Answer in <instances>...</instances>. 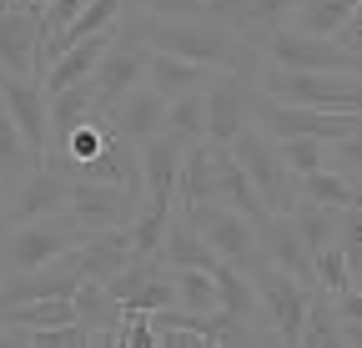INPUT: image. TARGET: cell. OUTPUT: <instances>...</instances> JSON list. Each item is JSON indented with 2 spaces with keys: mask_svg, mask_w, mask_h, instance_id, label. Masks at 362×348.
I'll use <instances>...</instances> for the list:
<instances>
[{
  "mask_svg": "<svg viewBox=\"0 0 362 348\" xmlns=\"http://www.w3.org/2000/svg\"><path fill=\"white\" fill-rule=\"evenodd\" d=\"M171 278V293H176V308H187V313H206L216 308V283L206 268H166Z\"/></svg>",
  "mask_w": 362,
  "mask_h": 348,
  "instance_id": "27",
  "label": "cell"
},
{
  "mask_svg": "<svg viewBox=\"0 0 362 348\" xmlns=\"http://www.w3.org/2000/svg\"><path fill=\"white\" fill-rule=\"evenodd\" d=\"M357 343H362V323H337L332 298L322 288H312L302 328H297V348H357Z\"/></svg>",
  "mask_w": 362,
  "mask_h": 348,
  "instance_id": "18",
  "label": "cell"
},
{
  "mask_svg": "<svg viewBox=\"0 0 362 348\" xmlns=\"http://www.w3.org/2000/svg\"><path fill=\"white\" fill-rule=\"evenodd\" d=\"M131 26H136V40H141L146 51H171V56H187V61H202L211 71H242L247 81L257 76L262 66V51L247 46V40L237 30H226L211 6H202L197 16H141V11H131Z\"/></svg>",
  "mask_w": 362,
  "mask_h": 348,
  "instance_id": "1",
  "label": "cell"
},
{
  "mask_svg": "<svg viewBox=\"0 0 362 348\" xmlns=\"http://www.w3.org/2000/svg\"><path fill=\"white\" fill-rule=\"evenodd\" d=\"M357 11H362V0H297L292 16H287V26L292 30H307V35H332Z\"/></svg>",
  "mask_w": 362,
  "mask_h": 348,
  "instance_id": "24",
  "label": "cell"
},
{
  "mask_svg": "<svg viewBox=\"0 0 362 348\" xmlns=\"http://www.w3.org/2000/svg\"><path fill=\"white\" fill-rule=\"evenodd\" d=\"M247 96H252V81L242 71H216L206 81V142L226 147L252 121L247 116Z\"/></svg>",
  "mask_w": 362,
  "mask_h": 348,
  "instance_id": "12",
  "label": "cell"
},
{
  "mask_svg": "<svg viewBox=\"0 0 362 348\" xmlns=\"http://www.w3.org/2000/svg\"><path fill=\"white\" fill-rule=\"evenodd\" d=\"M242 273L252 278V293H257V308H262V323L277 333L282 348H297V328H302V313H307V283H297L292 273L272 268L262 252H252Z\"/></svg>",
  "mask_w": 362,
  "mask_h": 348,
  "instance_id": "5",
  "label": "cell"
},
{
  "mask_svg": "<svg viewBox=\"0 0 362 348\" xmlns=\"http://www.w3.org/2000/svg\"><path fill=\"white\" fill-rule=\"evenodd\" d=\"M71 202V182L61 172H51L45 162H30L16 187L6 192V207H0V232L16 228V223H30V217H45V212H66Z\"/></svg>",
  "mask_w": 362,
  "mask_h": 348,
  "instance_id": "10",
  "label": "cell"
},
{
  "mask_svg": "<svg viewBox=\"0 0 362 348\" xmlns=\"http://www.w3.org/2000/svg\"><path fill=\"white\" fill-rule=\"evenodd\" d=\"M287 217H292L297 237L307 242V252L327 247V242H332V232H337V212H332V207H317V202H297Z\"/></svg>",
  "mask_w": 362,
  "mask_h": 348,
  "instance_id": "30",
  "label": "cell"
},
{
  "mask_svg": "<svg viewBox=\"0 0 362 348\" xmlns=\"http://www.w3.org/2000/svg\"><path fill=\"white\" fill-rule=\"evenodd\" d=\"M206 0H131V11L141 16H197Z\"/></svg>",
  "mask_w": 362,
  "mask_h": 348,
  "instance_id": "33",
  "label": "cell"
},
{
  "mask_svg": "<svg viewBox=\"0 0 362 348\" xmlns=\"http://www.w3.org/2000/svg\"><path fill=\"white\" fill-rule=\"evenodd\" d=\"M136 212H141V182H90V177H71L66 217H71L81 232L126 228Z\"/></svg>",
  "mask_w": 362,
  "mask_h": 348,
  "instance_id": "7",
  "label": "cell"
},
{
  "mask_svg": "<svg viewBox=\"0 0 362 348\" xmlns=\"http://www.w3.org/2000/svg\"><path fill=\"white\" fill-rule=\"evenodd\" d=\"M0 106L11 111V121L21 126L25 147H30L35 162H40V152L51 147V121H45V91H40V81H30V76H6V71H0Z\"/></svg>",
  "mask_w": 362,
  "mask_h": 348,
  "instance_id": "13",
  "label": "cell"
},
{
  "mask_svg": "<svg viewBox=\"0 0 362 348\" xmlns=\"http://www.w3.org/2000/svg\"><path fill=\"white\" fill-rule=\"evenodd\" d=\"M211 283H216V308L232 313L242 323H257L262 328V308H257V293H252V278L232 263H216L211 268Z\"/></svg>",
  "mask_w": 362,
  "mask_h": 348,
  "instance_id": "23",
  "label": "cell"
},
{
  "mask_svg": "<svg viewBox=\"0 0 362 348\" xmlns=\"http://www.w3.org/2000/svg\"><path fill=\"white\" fill-rule=\"evenodd\" d=\"M166 132L187 137V142L206 137V86H192V91L166 101Z\"/></svg>",
  "mask_w": 362,
  "mask_h": 348,
  "instance_id": "26",
  "label": "cell"
},
{
  "mask_svg": "<svg viewBox=\"0 0 362 348\" xmlns=\"http://www.w3.org/2000/svg\"><path fill=\"white\" fill-rule=\"evenodd\" d=\"M327 40H337V46H342V51H352V56H362V11H357V16H347V21H342V26H337V30L327 35Z\"/></svg>",
  "mask_w": 362,
  "mask_h": 348,
  "instance_id": "34",
  "label": "cell"
},
{
  "mask_svg": "<svg viewBox=\"0 0 362 348\" xmlns=\"http://www.w3.org/2000/svg\"><path fill=\"white\" fill-rule=\"evenodd\" d=\"M282 152V162L292 167V177H302V172H317L322 167V142L317 137H272Z\"/></svg>",
  "mask_w": 362,
  "mask_h": 348,
  "instance_id": "32",
  "label": "cell"
},
{
  "mask_svg": "<svg viewBox=\"0 0 362 348\" xmlns=\"http://www.w3.org/2000/svg\"><path fill=\"white\" fill-rule=\"evenodd\" d=\"M81 228L71 223L66 212H45V217H30V223H16L0 232V273H30V268H45L51 257H61L66 247H76Z\"/></svg>",
  "mask_w": 362,
  "mask_h": 348,
  "instance_id": "6",
  "label": "cell"
},
{
  "mask_svg": "<svg viewBox=\"0 0 362 348\" xmlns=\"http://www.w3.org/2000/svg\"><path fill=\"white\" fill-rule=\"evenodd\" d=\"M221 197V142H187L176 167V207H192V202H216Z\"/></svg>",
  "mask_w": 362,
  "mask_h": 348,
  "instance_id": "16",
  "label": "cell"
},
{
  "mask_svg": "<svg viewBox=\"0 0 362 348\" xmlns=\"http://www.w3.org/2000/svg\"><path fill=\"white\" fill-rule=\"evenodd\" d=\"M312 288H322V293L357 288V273H352L347 252H342L337 242H327V247H317V252H312Z\"/></svg>",
  "mask_w": 362,
  "mask_h": 348,
  "instance_id": "29",
  "label": "cell"
},
{
  "mask_svg": "<svg viewBox=\"0 0 362 348\" xmlns=\"http://www.w3.org/2000/svg\"><path fill=\"white\" fill-rule=\"evenodd\" d=\"M262 61L297 66V71H362V56L342 51L337 40H327V35H307V30H292V26H277L267 35Z\"/></svg>",
  "mask_w": 362,
  "mask_h": 348,
  "instance_id": "9",
  "label": "cell"
},
{
  "mask_svg": "<svg viewBox=\"0 0 362 348\" xmlns=\"http://www.w3.org/2000/svg\"><path fill=\"white\" fill-rule=\"evenodd\" d=\"M232 147V157H237V167L247 172V182L257 187V197H262V207L267 212H292L302 197H297V177H292V167L282 162V152H277V142H272L262 126H242V132L226 142Z\"/></svg>",
  "mask_w": 362,
  "mask_h": 348,
  "instance_id": "3",
  "label": "cell"
},
{
  "mask_svg": "<svg viewBox=\"0 0 362 348\" xmlns=\"http://www.w3.org/2000/svg\"><path fill=\"white\" fill-rule=\"evenodd\" d=\"M297 197L337 212V207H357L362 202V182L342 177V172H332V167H317V172H302L297 177Z\"/></svg>",
  "mask_w": 362,
  "mask_h": 348,
  "instance_id": "22",
  "label": "cell"
},
{
  "mask_svg": "<svg viewBox=\"0 0 362 348\" xmlns=\"http://www.w3.org/2000/svg\"><path fill=\"white\" fill-rule=\"evenodd\" d=\"M176 212L202 232V242L221 257V263L242 268L247 257L257 252V223H252V217H242V212H232V207H221V202H192V207H176Z\"/></svg>",
  "mask_w": 362,
  "mask_h": 348,
  "instance_id": "8",
  "label": "cell"
},
{
  "mask_svg": "<svg viewBox=\"0 0 362 348\" xmlns=\"http://www.w3.org/2000/svg\"><path fill=\"white\" fill-rule=\"evenodd\" d=\"M35 162V152L25 147V137H21V126L11 121V111L6 106H0V187H16V177H21V172Z\"/></svg>",
  "mask_w": 362,
  "mask_h": 348,
  "instance_id": "28",
  "label": "cell"
},
{
  "mask_svg": "<svg viewBox=\"0 0 362 348\" xmlns=\"http://www.w3.org/2000/svg\"><path fill=\"white\" fill-rule=\"evenodd\" d=\"M187 152V137L176 132H151L136 142V172H141V202L146 207H176V167Z\"/></svg>",
  "mask_w": 362,
  "mask_h": 348,
  "instance_id": "11",
  "label": "cell"
},
{
  "mask_svg": "<svg viewBox=\"0 0 362 348\" xmlns=\"http://www.w3.org/2000/svg\"><path fill=\"white\" fill-rule=\"evenodd\" d=\"M247 116H252V126H262L267 137H317V142H332V137L362 132V111H317V106L272 101L267 91H257V86L247 96Z\"/></svg>",
  "mask_w": 362,
  "mask_h": 348,
  "instance_id": "4",
  "label": "cell"
},
{
  "mask_svg": "<svg viewBox=\"0 0 362 348\" xmlns=\"http://www.w3.org/2000/svg\"><path fill=\"white\" fill-rule=\"evenodd\" d=\"M322 167H332V172H342V177L362 182V132L322 142Z\"/></svg>",
  "mask_w": 362,
  "mask_h": 348,
  "instance_id": "31",
  "label": "cell"
},
{
  "mask_svg": "<svg viewBox=\"0 0 362 348\" xmlns=\"http://www.w3.org/2000/svg\"><path fill=\"white\" fill-rule=\"evenodd\" d=\"M96 111V91H90V76L86 81H71L61 91H45V121H51V147L71 132L81 116Z\"/></svg>",
  "mask_w": 362,
  "mask_h": 348,
  "instance_id": "21",
  "label": "cell"
},
{
  "mask_svg": "<svg viewBox=\"0 0 362 348\" xmlns=\"http://www.w3.org/2000/svg\"><path fill=\"white\" fill-rule=\"evenodd\" d=\"M216 71L211 66H202V61H187V56H171V51H146V86L161 96V101H171V96H181V91H192V86H206Z\"/></svg>",
  "mask_w": 362,
  "mask_h": 348,
  "instance_id": "20",
  "label": "cell"
},
{
  "mask_svg": "<svg viewBox=\"0 0 362 348\" xmlns=\"http://www.w3.org/2000/svg\"><path fill=\"white\" fill-rule=\"evenodd\" d=\"M0 202H6V187H0Z\"/></svg>",
  "mask_w": 362,
  "mask_h": 348,
  "instance_id": "36",
  "label": "cell"
},
{
  "mask_svg": "<svg viewBox=\"0 0 362 348\" xmlns=\"http://www.w3.org/2000/svg\"><path fill=\"white\" fill-rule=\"evenodd\" d=\"M6 6H25V11H45V0H6Z\"/></svg>",
  "mask_w": 362,
  "mask_h": 348,
  "instance_id": "35",
  "label": "cell"
},
{
  "mask_svg": "<svg viewBox=\"0 0 362 348\" xmlns=\"http://www.w3.org/2000/svg\"><path fill=\"white\" fill-rule=\"evenodd\" d=\"M211 6V16L226 26V30H237L247 46H267V35L277 30V26H287V16H292V6L297 0H206Z\"/></svg>",
  "mask_w": 362,
  "mask_h": 348,
  "instance_id": "14",
  "label": "cell"
},
{
  "mask_svg": "<svg viewBox=\"0 0 362 348\" xmlns=\"http://www.w3.org/2000/svg\"><path fill=\"white\" fill-rule=\"evenodd\" d=\"M106 121H111V132H121L126 142H141V137H151V132H161V126H166V101L151 91L146 81H136L126 96L111 101Z\"/></svg>",
  "mask_w": 362,
  "mask_h": 348,
  "instance_id": "17",
  "label": "cell"
},
{
  "mask_svg": "<svg viewBox=\"0 0 362 348\" xmlns=\"http://www.w3.org/2000/svg\"><path fill=\"white\" fill-rule=\"evenodd\" d=\"M71 308H76V318L96 333V328H111L116 318H121V303L101 288V283H90V278H81L76 288H71Z\"/></svg>",
  "mask_w": 362,
  "mask_h": 348,
  "instance_id": "25",
  "label": "cell"
},
{
  "mask_svg": "<svg viewBox=\"0 0 362 348\" xmlns=\"http://www.w3.org/2000/svg\"><path fill=\"white\" fill-rule=\"evenodd\" d=\"M156 263L161 268H216L221 257L202 242V232L187 223V217H181L176 207H171V217H166V232H161V247H156Z\"/></svg>",
  "mask_w": 362,
  "mask_h": 348,
  "instance_id": "19",
  "label": "cell"
},
{
  "mask_svg": "<svg viewBox=\"0 0 362 348\" xmlns=\"http://www.w3.org/2000/svg\"><path fill=\"white\" fill-rule=\"evenodd\" d=\"M35 51H40V11L0 0V71L35 81Z\"/></svg>",
  "mask_w": 362,
  "mask_h": 348,
  "instance_id": "15",
  "label": "cell"
},
{
  "mask_svg": "<svg viewBox=\"0 0 362 348\" xmlns=\"http://www.w3.org/2000/svg\"><path fill=\"white\" fill-rule=\"evenodd\" d=\"M257 91L272 101H292V106H317V111H362V71H297L262 61L252 76Z\"/></svg>",
  "mask_w": 362,
  "mask_h": 348,
  "instance_id": "2",
  "label": "cell"
}]
</instances>
